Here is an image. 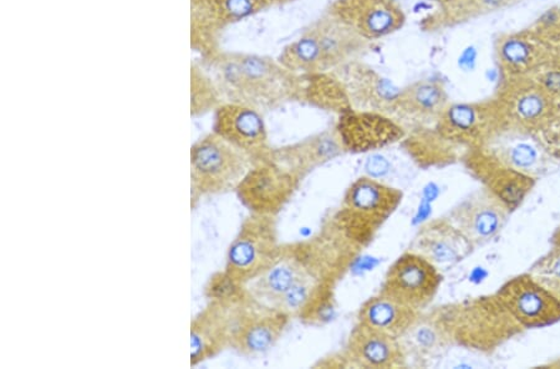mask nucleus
Wrapping results in <instances>:
<instances>
[{"label":"nucleus","mask_w":560,"mask_h":369,"mask_svg":"<svg viewBox=\"0 0 560 369\" xmlns=\"http://www.w3.org/2000/svg\"><path fill=\"white\" fill-rule=\"evenodd\" d=\"M198 61L215 81L224 103L248 105L266 112L300 100L301 76L278 59L221 49Z\"/></svg>","instance_id":"obj_1"},{"label":"nucleus","mask_w":560,"mask_h":369,"mask_svg":"<svg viewBox=\"0 0 560 369\" xmlns=\"http://www.w3.org/2000/svg\"><path fill=\"white\" fill-rule=\"evenodd\" d=\"M436 312L454 345L478 353H492L523 331L495 294L444 306Z\"/></svg>","instance_id":"obj_2"},{"label":"nucleus","mask_w":560,"mask_h":369,"mask_svg":"<svg viewBox=\"0 0 560 369\" xmlns=\"http://www.w3.org/2000/svg\"><path fill=\"white\" fill-rule=\"evenodd\" d=\"M402 197L400 189L361 177L349 186L331 221L350 241L364 249L399 209Z\"/></svg>","instance_id":"obj_3"},{"label":"nucleus","mask_w":560,"mask_h":369,"mask_svg":"<svg viewBox=\"0 0 560 369\" xmlns=\"http://www.w3.org/2000/svg\"><path fill=\"white\" fill-rule=\"evenodd\" d=\"M191 159V206L206 195L236 192L255 160L230 142L210 132L197 140L189 152Z\"/></svg>","instance_id":"obj_4"},{"label":"nucleus","mask_w":560,"mask_h":369,"mask_svg":"<svg viewBox=\"0 0 560 369\" xmlns=\"http://www.w3.org/2000/svg\"><path fill=\"white\" fill-rule=\"evenodd\" d=\"M275 215L250 213L231 242L223 272L241 286H247L273 265L280 254Z\"/></svg>","instance_id":"obj_5"},{"label":"nucleus","mask_w":560,"mask_h":369,"mask_svg":"<svg viewBox=\"0 0 560 369\" xmlns=\"http://www.w3.org/2000/svg\"><path fill=\"white\" fill-rule=\"evenodd\" d=\"M508 126L497 98L489 102L450 104L435 130L455 150H482Z\"/></svg>","instance_id":"obj_6"},{"label":"nucleus","mask_w":560,"mask_h":369,"mask_svg":"<svg viewBox=\"0 0 560 369\" xmlns=\"http://www.w3.org/2000/svg\"><path fill=\"white\" fill-rule=\"evenodd\" d=\"M269 0H189L191 48L200 58L221 50L230 26L272 8Z\"/></svg>","instance_id":"obj_7"},{"label":"nucleus","mask_w":560,"mask_h":369,"mask_svg":"<svg viewBox=\"0 0 560 369\" xmlns=\"http://www.w3.org/2000/svg\"><path fill=\"white\" fill-rule=\"evenodd\" d=\"M497 100L513 129L540 134L560 117V105L529 76L508 78Z\"/></svg>","instance_id":"obj_8"},{"label":"nucleus","mask_w":560,"mask_h":369,"mask_svg":"<svg viewBox=\"0 0 560 369\" xmlns=\"http://www.w3.org/2000/svg\"><path fill=\"white\" fill-rule=\"evenodd\" d=\"M495 296L523 330L544 329L560 322L558 297L530 273L510 278Z\"/></svg>","instance_id":"obj_9"},{"label":"nucleus","mask_w":560,"mask_h":369,"mask_svg":"<svg viewBox=\"0 0 560 369\" xmlns=\"http://www.w3.org/2000/svg\"><path fill=\"white\" fill-rule=\"evenodd\" d=\"M302 181L272 158L257 162L237 188L249 213L277 215L292 201Z\"/></svg>","instance_id":"obj_10"},{"label":"nucleus","mask_w":560,"mask_h":369,"mask_svg":"<svg viewBox=\"0 0 560 369\" xmlns=\"http://www.w3.org/2000/svg\"><path fill=\"white\" fill-rule=\"evenodd\" d=\"M441 284V270L410 250L388 267L381 294L423 312L435 299Z\"/></svg>","instance_id":"obj_11"},{"label":"nucleus","mask_w":560,"mask_h":369,"mask_svg":"<svg viewBox=\"0 0 560 369\" xmlns=\"http://www.w3.org/2000/svg\"><path fill=\"white\" fill-rule=\"evenodd\" d=\"M512 211L489 188L481 186L445 217L464 234L475 249L489 245L508 225Z\"/></svg>","instance_id":"obj_12"},{"label":"nucleus","mask_w":560,"mask_h":369,"mask_svg":"<svg viewBox=\"0 0 560 369\" xmlns=\"http://www.w3.org/2000/svg\"><path fill=\"white\" fill-rule=\"evenodd\" d=\"M212 132L245 152L255 164L269 158L273 150L264 112L248 105L223 103L213 112Z\"/></svg>","instance_id":"obj_13"},{"label":"nucleus","mask_w":560,"mask_h":369,"mask_svg":"<svg viewBox=\"0 0 560 369\" xmlns=\"http://www.w3.org/2000/svg\"><path fill=\"white\" fill-rule=\"evenodd\" d=\"M248 299L238 302L209 301L191 321V367L210 361L231 348L234 328Z\"/></svg>","instance_id":"obj_14"},{"label":"nucleus","mask_w":560,"mask_h":369,"mask_svg":"<svg viewBox=\"0 0 560 369\" xmlns=\"http://www.w3.org/2000/svg\"><path fill=\"white\" fill-rule=\"evenodd\" d=\"M292 319L291 314L269 308L250 297L241 310L231 348L245 357L265 355L283 337Z\"/></svg>","instance_id":"obj_15"},{"label":"nucleus","mask_w":560,"mask_h":369,"mask_svg":"<svg viewBox=\"0 0 560 369\" xmlns=\"http://www.w3.org/2000/svg\"><path fill=\"white\" fill-rule=\"evenodd\" d=\"M539 136L505 126L482 151L500 164L538 181L556 166L553 153Z\"/></svg>","instance_id":"obj_16"},{"label":"nucleus","mask_w":560,"mask_h":369,"mask_svg":"<svg viewBox=\"0 0 560 369\" xmlns=\"http://www.w3.org/2000/svg\"><path fill=\"white\" fill-rule=\"evenodd\" d=\"M327 12L370 43L390 37L406 23V14L397 0H334Z\"/></svg>","instance_id":"obj_17"},{"label":"nucleus","mask_w":560,"mask_h":369,"mask_svg":"<svg viewBox=\"0 0 560 369\" xmlns=\"http://www.w3.org/2000/svg\"><path fill=\"white\" fill-rule=\"evenodd\" d=\"M336 129L346 151L352 153L381 150L402 141L408 134L395 117L361 110L340 115Z\"/></svg>","instance_id":"obj_18"},{"label":"nucleus","mask_w":560,"mask_h":369,"mask_svg":"<svg viewBox=\"0 0 560 369\" xmlns=\"http://www.w3.org/2000/svg\"><path fill=\"white\" fill-rule=\"evenodd\" d=\"M332 71L345 84L352 109L392 116L394 102L400 88L377 70L360 59Z\"/></svg>","instance_id":"obj_19"},{"label":"nucleus","mask_w":560,"mask_h":369,"mask_svg":"<svg viewBox=\"0 0 560 369\" xmlns=\"http://www.w3.org/2000/svg\"><path fill=\"white\" fill-rule=\"evenodd\" d=\"M306 28L318 44L325 71L360 60L373 47V43L361 37L347 23L327 11Z\"/></svg>","instance_id":"obj_20"},{"label":"nucleus","mask_w":560,"mask_h":369,"mask_svg":"<svg viewBox=\"0 0 560 369\" xmlns=\"http://www.w3.org/2000/svg\"><path fill=\"white\" fill-rule=\"evenodd\" d=\"M497 60L508 78L527 76L557 59L558 49L538 31L504 35L495 43Z\"/></svg>","instance_id":"obj_21"},{"label":"nucleus","mask_w":560,"mask_h":369,"mask_svg":"<svg viewBox=\"0 0 560 369\" xmlns=\"http://www.w3.org/2000/svg\"><path fill=\"white\" fill-rule=\"evenodd\" d=\"M347 366L365 369H388L408 366L399 338L357 323L350 332L345 354Z\"/></svg>","instance_id":"obj_22"},{"label":"nucleus","mask_w":560,"mask_h":369,"mask_svg":"<svg viewBox=\"0 0 560 369\" xmlns=\"http://www.w3.org/2000/svg\"><path fill=\"white\" fill-rule=\"evenodd\" d=\"M464 160L469 174L499 197L512 212L525 202L536 187V179L500 164L482 150L469 152Z\"/></svg>","instance_id":"obj_23"},{"label":"nucleus","mask_w":560,"mask_h":369,"mask_svg":"<svg viewBox=\"0 0 560 369\" xmlns=\"http://www.w3.org/2000/svg\"><path fill=\"white\" fill-rule=\"evenodd\" d=\"M475 250L471 242L446 217L423 224L415 236L411 251L438 269L456 266Z\"/></svg>","instance_id":"obj_24"},{"label":"nucleus","mask_w":560,"mask_h":369,"mask_svg":"<svg viewBox=\"0 0 560 369\" xmlns=\"http://www.w3.org/2000/svg\"><path fill=\"white\" fill-rule=\"evenodd\" d=\"M339 133L332 129L280 148H273L270 158L303 181L316 168L346 153Z\"/></svg>","instance_id":"obj_25"},{"label":"nucleus","mask_w":560,"mask_h":369,"mask_svg":"<svg viewBox=\"0 0 560 369\" xmlns=\"http://www.w3.org/2000/svg\"><path fill=\"white\" fill-rule=\"evenodd\" d=\"M450 104L447 90L440 80L423 79L399 90L392 116L399 121L436 122Z\"/></svg>","instance_id":"obj_26"},{"label":"nucleus","mask_w":560,"mask_h":369,"mask_svg":"<svg viewBox=\"0 0 560 369\" xmlns=\"http://www.w3.org/2000/svg\"><path fill=\"white\" fill-rule=\"evenodd\" d=\"M399 341L408 364L412 358V361L420 366L430 362L432 358H436L454 345L436 310L430 313L421 312Z\"/></svg>","instance_id":"obj_27"},{"label":"nucleus","mask_w":560,"mask_h":369,"mask_svg":"<svg viewBox=\"0 0 560 369\" xmlns=\"http://www.w3.org/2000/svg\"><path fill=\"white\" fill-rule=\"evenodd\" d=\"M421 312L378 293L361 306L358 322L400 338Z\"/></svg>","instance_id":"obj_28"},{"label":"nucleus","mask_w":560,"mask_h":369,"mask_svg":"<svg viewBox=\"0 0 560 369\" xmlns=\"http://www.w3.org/2000/svg\"><path fill=\"white\" fill-rule=\"evenodd\" d=\"M300 76V100L298 103L308 104L316 109L338 116L354 110L345 84L334 71Z\"/></svg>","instance_id":"obj_29"},{"label":"nucleus","mask_w":560,"mask_h":369,"mask_svg":"<svg viewBox=\"0 0 560 369\" xmlns=\"http://www.w3.org/2000/svg\"><path fill=\"white\" fill-rule=\"evenodd\" d=\"M517 2L520 0H450L445 4H440L435 12L422 20L420 25L424 32L446 31Z\"/></svg>","instance_id":"obj_30"},{"label":"nucleus","mask_w":560,"mask_h":369,"mask_svg":"<svg viewBox=\"0 0 560 369\" xmlns=\"http://www.w3.org/2000/svg\"><path fill=\"white\" fill-rule=\"evenodd\" d=\"M277 59L280 64L296 75L325 71L318 44L308 28H304L300 37L285 45Z\"/></svg>","instance_id":"obj_31"},{"label":"nucleus","mask_w":560,"mask_h":369,"mask_svg":"<svg viewBox=\"0 0 560 369\" xmlns=\"http://www.w3.org/2000/svg\"><path fill=\"white\" fill-rule=\"evenodd\" d=\"M191 116L213 114L224 103L215 81L200 61L191 62Z\"/></svg>","instance_id":"obj_32"},{"label":"nucleus","mask_w":560,"mask_h":369,"mask_svg":"<svg viewBox=\"0 0 560 369\" xmlns=\"http://www.w3.org/2000/svg\"><path fill=\"white\" fill-rule=\"evenodd\" d=\"M339 281H324L315 287L308 301L296 314L304 325L320 328L327 325L336 314L337 310V286Z\"/></svg>","instance_id":"obj_33"},{"label":"nucleus","mask_w":560,"mask_h":369,"mask_svg":"<svg viewBox=\"0 0 560 369\" xmlns=\"http://www.w3.org/2000/svg\"><path fill=\"white\" fill-rule=\"evenodd\" d=\"M205 297L209 301L238 302L250 296L246 286H241L222 272L213 274L205 286Z\"/></svg>","instance_id":"obj_34"},{"label":"nucleus","mask_w":560,"mask_h":369,"mask_svg":"<svg viewBox=\"0 0 560 369\" xmlns=\"http://www.w3.org/2000/svg\"><path fill=\"white\" fill-rule=\"evenodd\" d=\"M555 98L560 105V60H553L527 75Z\"/></svg>","instance_id":"obj_35"},{"label":"nucleus","mask_w":560,"mask_h":369,"mask_svg":"<svg viewBox=\"0 0 560 369\" xmlns=\"http://www.w3.org/2000/svg\"><path fill=\"white\" fill-rule=\"evenodd\" d=\"M529 273L541 284L560 282V248H553L532 266Z\"/></svg>","instance_id":"obj_36"},{"label":"nucleus","mask_w":560,"mask_h":369,"mask_svg":"<svg viewBox=\"0 0 560 369\" xmlns=\"http://www.w3.org/2000/svg\"><path fill=\"white\" fill-rule=\"evenodd\" d=\"M545 285V284H544ZM545 286L548 287V289L550 291H552L559 299L560 301V282H556V283H550V284H546Z\"/></svg>","instance_id":"obj_37"},{"label":"nucleus","mask_w":560,"mask_h":369,"mask_svg":"<svg viewBox=\"0 0 560 369\" xmlns=\"http://www.w3.org/2000/svg\"><path fill=\"white\" fill-rule=\"evenodd\" d=\"M550 242H552V248H560V224L557 230L555 231L552 240H550Z\"/></svg>","instance_id":"obj_38"},{"label":"nucleus","mask_w":560,"mask_h":369,"mask_svg":"<svg viewBox=\"0 0 560 369\" xmlns=\"http://www.w3.org/2000/svg\"><path fill=\"white\" fill-rule=\"evenodd\" d=\"M272 5H284L289 3H294L296 0H269Z\"/></svg>","instance_id":"obj_39"},{"label":"nucleus","mask_w":560,"mask_h":369,"mask_svg":"<svg viewBox=\"0 0 560 369\" xmlns=\"http://www.w3.org/2000/svg\"><path fill=\"white\" fill-rule=\"evenodd\" d=\"M432 2H436L439 4H445V3L450 2V0H432Z\"/></svg>","instance_id":"obj_40"}]
</instances>
